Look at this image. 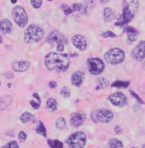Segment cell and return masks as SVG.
<instances>
[{"instance_id":"36","label":"cell","mask_w":145,"mask_h":148,"mask_svg":"<svg viewBox=\"0 0 145 148\" xmlns=\"http://www.w3.org/2000/svg\"><path fill=\"white\" fill-rule=\"evenodd\" d=\"M128 38L131 42H135L137 39V34H128Z\"/></svg>"},{"instance_id":"38","label":"cell","mask_w":145,"mask_h":148,"mask_svg":"<svg viewBox=\"0 0 145 148\" xmlns=\"http://www.w3.org/2000/svg\"><path fill=\"white\" fill-rule=\"evenodd\" d=\"M115 131L117 134H120L123 132V130L122 128L119 125H116L115 127Z\"/></svg>"},{"instance_id":"1","label":"cell","mask_w":145,"mask_h":148,"mask_svg":"<svg viewBox=\"0 0 145 148\" xmlns=\"http://www.w3.org/2000/svg\"><path fill=\"white\" fill-rule=\"evenodd\" d=\"M44 62L49 71L57 70L59 72H65L69 68L70 60L67 54L52 52L45 56Z\"/></svg>"},{"instance_id":"5","label":"cell","mask_w":145,"mask_h":148,"mask_svg":"<svg viewBox=\"0 0 145 148\" xmlns=\"http://www.w3.org/2000/svg\"><path fill=\"white\" fill-rule=\"evenodd\" d=\"M114 118L112 112L106 108L94 110L91 114V118L94 123H108Z\"/></svg>"},{"instance_id":"24","label":"cell","mask_w":145,"mask_h":148,"mask_svg":"<svg viewBox=\"0 0 145 148\" xmlns=\"http://www.w3.org/2000/svg\"><path fill=\"white\" fill-rule=\"evenodd\" d=\"M96 81L99 85V87L101 89H105L108 87L109 84V81L105 78L103 77H99L97 78Z\"/></svg>"},{"instance_id":"9","label":"cell","mask_w":145,"mask_h":148,"mask_svg":"<svg viewBox=\"0 0 145 148\" xmlns=\"http://www.w3.org/2000/svg\"><path fill=\"white\" fill-rule=\"evenodd\" d=\"M47 41L51 45H67L68 40L64 34L58 30L52 31L47 36Z\"/></svg>"},{"instance_id":"17","label":"cell","mask_w":145,"mask_h":148,"mask_svg":"<svg viewBox=\"0 0 145 148\" xmlns=\"http://www.w3.org/2000/svg\"><path fill=\"white\" fill-rule=\"evenodd\" d=\"M104 20L105 22L109 23L112 22L115 18V13L114 11L109 8H106L104 10Z\"/></svg>"},{"instance_id":"37","label":"cell","mask_w":145,"mask_h":148,"mask_svg":"<svg viewBox=\"0 0 145 148\" xmlns=\"http://www.w3.org/2000/svg\"><path fill=\"white\" fill-rule=\"evenodd\" d=\"M30 104H31V105L32 106V107L34 109H35V110L38 109V108L40 107V103H37V102H35V101H34V100H32V101H30Z\"/></svg>"},{"instance_id":"28","label":"cell","mask_w":145,"mask_h":148,"mask_svg":"<svg viewBox=\"0 0 145 148\" xmlns=\"http://www.w3.org/2000/svg\"><path fill=\"white\" fill-rule=\"evenodd\" d=\"M61 10L64 12V14L65 15H69L71 13H72L73 12L72 9L65 3H62L61 5Z\"/></svg>"},{"instance_id":"21","label":"cell","mask_w":145,"mask_h":148,"mask_svg":"<svg viewBox=\"0 0 145 148\" xmlns=\"http://www.w3.org/2000/svg\"><path fill=\"white\" fill-rule=\"evenodd\" d=\"M47 106L49 111L52 112L55 111L57 109V101L55 99L50 98L47 101Z\"/></svg>"},{"instance_id":"50","label":"cell","mask_w":145,"mask_h":148,"mask_svg":"<svg viewBox=\"0 0 145 148\" xmlns=\"http://www.w3.org/2000/svg\"><path fill=\"white\" fill-rule=\"evenodd\" d=\"M142 148H145V144L142 146Z\"/></svg>"},{"instance_id":"22","label":"cell","mask_w":145,"mask_h":148,"mask_svg":"<svg viewBox=\"0 0 145 148\" xmlns=\"http://www.w3.org/2000/svg\"><path fill=\"white\" fill-rule=\"evenodd\" d=\"M48 144L52 148H64L62 143L57 140H48Z\"/></svg>"},{"instance_id":"3","label":"cell","mask_w":145,"mask_h":148,"mask_svg":"<svg viewBox=\"0 0 145 148\" xmlns=\"http://www.w3.org/2000/svg\"><path fill=\"white\" fill-rule=\"evenodd\" d=\"M44 35V31L40 26L31 24L25 32V40L27 43H38L42 40Z\"/></svg>"},{"instance_id":"40","label":"cell","mask_w":145,"mask_h":148,"mask_svg":"<svg viewBox=\"0 0 145 148\" xmlns=\"http://www.w3.org/2000/svg\"><path fill=\"white\" fill-rule=\"evenodd\" d=\"M5 75L8 79H12L14 78V75L11 72H7L5 73Z\"/></svg>"},{"instance_id":"51","label":"cell","mask_w":145,"mask_h":148,"mask_svg":"<svg viewBox=\"0 0 145 148\" xmlns=\"http://www.w3.org/2000/svg\"><path fill=\"white\" fill-rule=\"evenodd\" d=\"M8 87H10V84H8Z\"/></svg>"},{"instance_id":"13","label":"cell","mask_w":145,"mask_h":148,"mask_svg":"<svg viewBox=\"0 0 145 148\" xmlns=\"http://www.w3.org/2000/svg\"><path fill=\"white\" fill-rule=\"evenodd\" d=\"M85 73L81 71L75 72L72 75L71 82L72 85L76 87H80L85 78Z\"/></svg>"},{"instance_id":"26","label":"cell","mask_w":145,"mask_h":148,"mask_svg":"<svg viewBox=\"0 0 145 148\" xmlns=\"http://www.w3.org/2000/svg\"><path fill=\"white\" fill-rule=\"evenodd\" d=\"M65 125H66V121H65V119L64 118H62V117L59 118L56 120V126L58 130H63L65 128Z\"/></svg>"},{"instance_id":"15","label":"cell","mask_w":145,"mask_h":148,"mask_svg":"<svg viewBox=\"0 0 145 148\" xmlns=\"http://www.w3.org/2000/svg\"><path fill=\"white\" fill-rule=\"evenodd\" d=\"M70 123L72 127L75 128L82 125L83 123V116L79 113L72 114L70 119Z\"/></svg>"},{"instance_id":"27","label":"cell","mask_w":145,"mask_h":148,"mask_svg":"<svg viewBox=\"0 0 145 148\" xmlns=\"http://www.w3.org/2000/svg\"><path fill=\"white\" fill-rule=\"evenodd\" d=\"M60 94L62 97H64L65 98H68L70 96V90L66 86H64L61 88L60 90Z\"/></svg>"},{"instance_id":"41","label":"cell","mask_w":145,"mask_h":148,"mask_svg":"<svg viewBox=\"0 0 145 148\" xmlns=\"http://www.w3.org/2000/svg\"><path fill=\"white\" fill-rule=\"evenodd\" d=\"M5 134L10 137H14V132L12 130H8L5 132Z\"/></svg>"},{"instance_id":"52","label":"cell","mask_w":145,"mask_h":148,"mask_svg":"<svg viewBox=\"0 0 145 148\" xmlns=\"http://www.w3.org/2000/svg\"><path fill=\"white\" fill-rule=\"evenodd\" d=\"M131 148H137V147H131Z\"/></svg>"},{"instance_id":"20","label":"cell","mask_w":145,"mask_h":148,"mask_svg":"<svg viewBox=\"0 0 145 148\" xmlns=\"http://www.w3.org/2000/svg\"><path fill=\"white\" fill-rule=\"evenodd\" d=\"M131 82L129 81H116L112 84L111 87H115L118 88H124L127 89L130 85Z\"/></svg>"},{"instance_id":"2","label":"cell","mask_w":145,"mask_h":148,"mask_svg":"<svg viewBox=\"0 0 145 148\" xmlns=\"http://www.w3.org/2000/svg\"><path fill=\"white\" fill-rule=\"evenodd\" d=\"M131 3L124 5L122 14L120 16L115 25L118 27H122L127 25L134 18L135 14L137 12L139 2L137 1H130Z\"/></svg>"},{"instance_id":"31","label":"cell","mask_w":145,"mask_h":148,"mask_svg":"<svg viewBox=\"0 0 145 148\" xmlns=\"http://www.w3.org/2000/svg\"><path fill=\"white\" fill-rule=\"evenodd\" d=\"M2 148H19L16 141H12L6 144Z\"/></svg>"},{"instance_id":"32","label":"cell","mask_w":145,"mask_h":148,"mask_svg":"<svg viewBox=\"0 0 145 148\" xmlns=\"http://www.w3.org/2000/svg\"><path fill=\"white\" fill-rule=\"evenodd\" d=\"M130 93H131V95L134 98L136 99V100L137 101V102L138 103H140V104H145V102L143 101V100L138 96V95H137L134 91H132V90H130L129 91Z\"/></svg>"},{"instance_id":"46","label":"cell","mask_w":145,"mask_h":148,"mask_svg":"<svg viewBox=\"0 0 145 148\" xmlns=\"http://www.w3.org/2000/svg\"><path fill=\"white\" fill-rule=\"evenodd\" d=\"M142 69L145 71V61H144V62L142 63Z\"/></svg>"},{"instance_id":"23","label":"cell","mask_w":145,"mask_h":148,"mask_svg":"<svg viewBox=\"0 0 145 148\" xmlns=\"http://www.w3.org/2000/svg\"><path fill=\"white\" fill-rule=\"evenodd\" d=\"M36 131L38 134H39L40 135H42L44 137H47L46 128H45V126H44L42 121H40L39 122V124H38V127L36 128Z\"/></svg>"},{"instance_id":"14","label":"cell","mask_w":145,"mask_h":148,"mask_svg":"<svg viewBox=\"0 0 145 148\" xmlns=\"http://www.w3.org/2000/svg\"><path fill=\"white\" fill-rule=\"evenodd\" d=\"M29 67V62L27 61H14L12 64V68L15 72H23L27 71Z\"/></svg>"},{"instance_id":"16","label":"cell","mask_w":145,"mask_h":148,"mask_svg":"<svg viewBox=\"0 0 145 148\" xmlns=\"http://www.w3.org/2000/svg\"><path fill=\"white\" fill-rule=\"evenodd\" d=\"M13 27V25L12 22L8 19H3L1 21L0 29L2 34H6L10 33Z\"/></svg>"},{"instance_id":"25","label":"cell","mask_w":145,"mask_h":148,"mask_svg":"<svg viewBox=\"0 0 145 148\" xmlns=\"http://www.w3.org/2000/svg\"><path fill=\"white\" fill-rule=\"evenodd\" d=\"M33 117V115L28 112H25L20 116V120L22 123H27Z\"/></svg>"},{"instance_id":"18","label":"cell","mask_w":145,"mask_h":148,"mask_svg":"<svg viewBox=\"0 0 145 148\" xmlns=\"http://www.w3.org/2000/svg\"><path fill=\"white\" fill-rule=\"evenodd\" d=\"M13 101V98L10 95H5L1 97V104H0V108L1 110H4L6 109Z\"/></svg>"},{"instance_id":"35","label":"cell","mask_w":145,"mask_h":148,"mask_svg":"<svg viewBox=\"0 0 145 148\" xmlns=\"http://www.w3.org/2000/svg\"><path fill=\"white\" fill-rule=\"evenodd\" d=\"M102 36L104 38H115L116 36V35L111 31H107V32H104L102 34Z\"/></svg>"},{"instance_id":"33","label":"cell","mask_w":145,"mask_h":148,"mask_svg":"<svg viewBox=\"0 0 145 148\" xmlns=\"http://www.w3.org/2000/svg\"><path fill=\"white\" fill-rule=\"evenodd\" d=\"M42 1H31V3L32 5V6L35 9H38L40 7L42 3Z\"/></svg>"},{"instance_id":"49","label":"cell","mask_w":145,"mask_h":148,"mask_svg":"<svg viewBox=\"0 0 145 148\" xmlns=\"http://www.w3.org/2000/svg\"><path fill=\"white\" fill-rule=\"evenodd\" d=\"M0 37H1V43H2V36H1Z\"/></svg>"},{"instance_id":"34","label":"cell","mask_w":145,"mask_h":148,"mask_svg":"<svg viewBox=\"0 0 145 148\" xmlns=\"http://www.w3.org/2000/svg\"><path fill=\"white\" fill-rule=\"evenodd\" d=\"M18 137H19V140L21 143H24L27 137V134L25 133V132L23 131H21L20 133H19L18 135Z\"/></svg>"},{"instance_id":"45","label":"cell","mask_w":145,"mask_h":148,"mask_svg":"<svg viewBox=\"0 0 145 148\" xmlns=\"http://www.w3.org/2000/svg\"><path fill=\"white\" fill-rule=\"evenodd\" d=\"M6 48L8 49H12V47L9 45H6Z\"/></svg>"},{"instance_id":"39","label":"cell","mask_w":145,"mask_h":148,"mask_svg":"<svg viewBox=\"0 0 145 148\" xmlns=\"http://www.w3.org/2000/svg\"><path fill=\"white\" fill-rule=\"evenodd\" d=\"M57 84L55 81H51L49 82V86L51 89H55L57 87Z\"/></svg>"},{"instance_id":"29","label":"cell","mask_w":145,"mask_h":148,"mask_svg":"<svg viewBox=\"0 0 145 148\" xmlns=\"http://www.w3.org/2000/svg\"><path fill=\"white\" fill-rule=\"evenodd\" d=\"M85 10V6L81 3H74L72 5L73 11H81L82 13Z\"/></svg>"},{"instance_id":"19","label":"cell","mask_w":145,"mask_h":148,"mask_svg":"<svg viewBox=\"0 0 145 148\" xmlns=\"http://www.w3.org/2000/svg\"><path fill=\"white\" fill-rule=\"evenodd\" d=\"M108 144L110 148H121L124 147L122 142L116 138H111L108 141Z\"/></svg>"},{"instance_id":"30","label":"cell","mask_w":145,"mask_h":148,"mask_svg":"<svg viewBox=\"0 0 145 148\" xmlns=\"http://www.w3.org/2000/svg\"><path fill=\"white\" fill-rule=\"evenodd\" d=\"M124 32L125 33H128V34H139L138 31L134 29V27L131 26H126L124 28L123 30Z\"/></svg>"},{"instance_id":"8","label":"cell","mask_w":145,"mask_h":148,"mask_svg":"<svg viewBox=\"0 0 145 148\" xmlns=\"http://www.w3.org/2000/svg\"><path fill=\"white\" fill-rule=\"evenodd\" d=\"M87 64L90 73L94 75L101 74L105 67L103 60L98 58H89Z\"/></svg>"},{"instance_id":"6","label":"cell","mask_w":145,"mask_h":148,"mask_svg":"<svg viewBox=\"0 0 145 148\" xmlns=\"http://www.w3.org/2000/svg\"><path fill=\"white\" fill-rule=\"evenodd\" d=\"M86 142V136L82 132H77L71 134L67 140L70 148H83Z\"/></svg>"},{"instance_id":"44","label":"cell","mask_w":145,"mask_h":148,"mask_svg":"<svg viewBox=\"0 0 145 148\" xmlns=\"http://www.w3.org/2000/svg\"><path fill=\"white\" fill-rule=\"evenodd\" d=\"M70 56L71 58L77 57V56H78V53H76V52H75V53H70Z\"/></svg>"},{"instance_id":"42","label":"cell","mask_w":145,"mask_h":148,"mask_svg":"<svg viewBox=\"0 0 145 148\" xmlns=\"http://www.w3.org/2000/svg\"><path fill=\"white\" fill-rule=\"evenodd\" d=\"M64 49V45H58L57 46V51L58 52H62Z\"/></svg>"},{"instance_id":"47","label":"cell","mask_w":145,"mask_h":148,"mask_svg":"<svg viewBox=\"0 0 145 148\" xmlns=\"http://www.w3.org/2000/svg\"><path fill=\"white\" fill-rule=\"evenodd\" d=\"M101 2H103V3H106V2H109V1H101Z\"/></svg>"},{"instance_id":"48","label":"cell","mask_w":145,"mask_h":148,"mask_svg":"<svg viewBox=\"0 0 145 148\" xmlns=\"http://www.w3.org/2000/svg\"><path fill=\"white\" fill-rule=\"evenodd\" d=\"M16 2H17L16 1H11V2L13 3H16Z\"/></svg>"},{"instance_id":"4","label":"cell","mask_w":145,"mask_h":148,"mask_svg":"<svg viewBox=\"0 0 145 148\" xmlns=\"http://www.w3.org/2000/svg\"><path fill=\"white\" fill-rule=\"evenodd\" d=\"M105 61L114 65L122 63L125 59V55L124 51L120 48H112L108 50L104 55Z\"/></svg>"},{"instance_id":"11","label":"cell","mask_w":145,"mask_h":148,"mask_svg":"<svg viewBox=\"0 0 145 148\" xmlns=\"http://www.w3.org/2000/svg\"><path fill=\"white\" fill-rule=\"evenodd\" d=\"M131 56L137 61H142L145 58V41L142 40L131 51Z\"/></svg>"},{"instance_id":"43","label":"cell","mask_w":145,"mask_h":148,"mask_svg":"<svg viewBox=\"0 0 145 148\" xmlns=\"http://www.w3.org/2000/svg\"><path fill=\"white\" fill-rule=\"evenodd\" d=\"M32 96L34 98H36V99H38V102L41 103V99H40V97H39V95H38V93H34Z\"/></svg>"},{"instance_id":"10","label":"cell","mask_w":145,"mask_h":148,"mask_svg":"<svg viewBox=\"0 0 145 148\" xmlns=\"http://www.w3.org/2000/svg\"><path fill=\"white\" fill-rule=\"evenodd\" d=\"M109 100L112 104L119 107H123L128 104V98L121 92H116L109 97Z\"/></svg>"},{"instance_id":"12","label":"cell","mask_w":145,"mask_h":148,"mask_svg":"<svg viewBox=\"0 0 145 148\" xmlns=\"http://www.w3.org/2000/svg\"><path fill=\"white\" fill-rule=\"evenodd\" d=\"M73 45L80 51H85L87 47V41L85 37L82 35L77 34L72 38Z\"/></svg>"},{"instance_id":"7","label":"cell","mask_w":145,"mask_h":148,"mask_svg":"<svg viewBox=\"0 0 145 148\" xmlns=\"http://www.w3.org/2000/svg\"><path fill=\"white\" fill-rule=\"evenodd\" d=\"M12 15L16 24L21 28L26 26L28 22V16L25 9L20 6L14 8L12 11Z\"/></svg>"}]
</instances>
